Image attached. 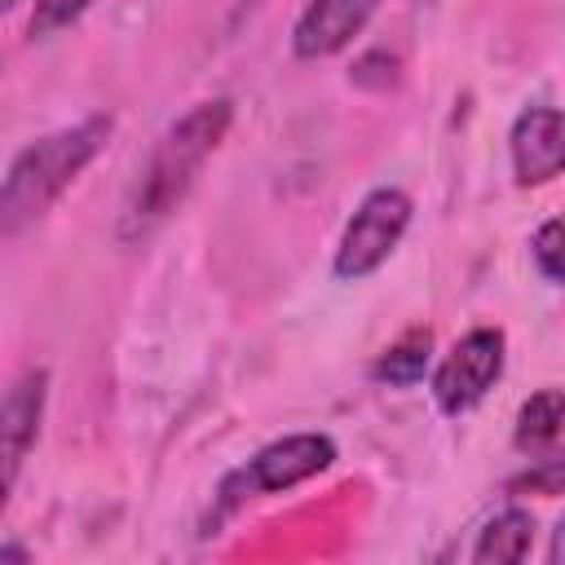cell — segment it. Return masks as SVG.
Returning a JSON list of instances; mask_svg holds the SVG:
<instances>
[{
    "mask_svg": "<svg viewBox=\"0 0 565 565\" xmlns=\"http://www.w3.org/2000/svg\"><path fill=\"white\" fill-rule=\"evenodd\" d=\"M530 256H534V269L547 278V282H565V212L543 221L530 238Z\"/></svg>",
    "mask_w": 565,
    "mask_h": 565,
    "instance_id": "7c38bea8",
    "label": "cell"
},
{
    "mask_svg": "<svg viewBox=\"0 0 565 565\" xmlns=\"http://www.w3.org/2000/svg\"><path fill=\"white\" fill-rule=\"evenodd\" d=\"M110 128H115L110 115H88L71 128H57V132L31 141L26 150H18L4 172V185H0V230L18 234L22 225L40 221L75 185V177L106 150Z\"/></svg>",
    "mask_w": 565,
    "mask_h": 565,
    "instance_id": "7a4b0ae2",
    "label": "cell"
},
{
    "mask_svg": "<svg viewBox=\"0 0 565 565\" xmlns=\"http://www.w3.org/2000/svg\"><path fill=\"white\" fill-rule=\"evenodd\" d=\"M508 494H543V499L565 494V450H552V455L534 459L521 477L508 481Z\"/></svg>",
    "mask_w": 565,
    "mask_h": 565,
    "instance_id": "4fadbf2b",
    "label": "cell"
},
{
    "mask_svg": "<svg viewBox=\"0 0 565 565\" xmlns=\"http://www.w3.org/2000/svg\"><path fill=\"white\" fill-rule=\"evenodd\" d=\"M93 0H35V13H31V40H44V35H53V31H62V26H71L75 18H84V9H88Z\"/></svg>",
    "mask_w": 565,
    "mask_h": 565,
    "instance_id": "5bb4252c",
    "label": "cell"
},
{
    "mask_svg": "<svg viewBox=\"0 0 565 565\" xmlns=\"http://www.w3.org/2000/svg\"><path fill=\"white\" fill-rule=\"evenodd\" d=\"M508 340L499 327H472L433 371V402L441 415H463L481 406V397L499 384L503 375V353Z\"/></svg>",
    "mask_w": 565,
    "mask_h": 565,
    "instance_id": "5b68a950",
    "label": "cell"
},
{
    "mask_svg": "<svg viewBox=\"0 0 565 565\" xmlns=\"http://www.w3.org/2000/svg\"><path fill=\"white\" fill-rule=\"evenodd\" d=\"M44 397H49V371L31 366L22 371L9 393H4V415H0V437H4V490L18 486V468L26 459V450L40 437V419H44Z\"/></svg>",
    "mask_w": 565,
    "mask_h": 565,
    "instance_id": "ba28073f",
    "label": "cell"
},
{
    "mask_svg": "<svg viewBox=\"0 0 565 565\" xmlns=\"http://www.w3.org/2000/svg\"><path fill=\"white\" fill-rule=\"evenodd\" d=\"M0 561H26V552L22 547H0Z\"/></svg>",
    "mask_w": 565,
    "mask_h": 565,
    "instance_id": "2e32d148",
    "label": "cell"
},
{
    "mask_svg": "<svg viewBox=\"0 0 565 565\" xmlns=\"http://www.w3.org/2000/svg\"><path fill=\"white\" fill-rule=\"evenodd\" d=\"M230 124H234V102L207 97V102H194L181 119H172L163 128V137L150 146L141 172H137V185L128 194V207L119 221L124 238H146L185 203L190 185L199 181L212 150L225 141Z\"/></svg>",
    "mask_w": 565,
    "mask_h": 565,
    "instance_id": "6da1fadb",
    "label": "cell"
},
{
    "mask_svg": "<svg viewBox=\"0 0 565 565\" xmlns=\"http://www.w3.org/2000/svg\"><path fill=\"white\" fill-rule=\"evenodd\" d=\"M530 547H534V516L525 512V508H503V512H494L486 525H481V534H477V543H472V561H494V565H516V561H525L530 556Z\"/></svg>",
    "mask_w": 565,
    "mask_h": 565,
    "instance_id": "9c48e42d",
    "label": "cell"
},
{
    "mask_svg": "<svg viewBox=\"0 0 565 565\" xmlns=\"http://www.w3.org/2000/svg\"><path fill=\"white\" fill-rule=\"evenodd\" d=\"M428 353H433V331H428V327H411L397 344H388V349L375 358L371 375H375L380 384L411 388V384L424 380V371H428Z\"/></svg>",
    "mask_w": 565,
    "mask_h": 565,
    "instance_id": "8fae6325",
    "label": "cell"
},
{
    "mask_svg": "<svg viewBox=\"0 0 565 565\" xmlns=\"http://www.w3.org/2000/svg\"><path fill=\"white\" fill-rule=\"evenodd\" d=\"M375 9L380 0H309L291 26V53L305 62H318L349 49L366 31Z\"/></svg>",
    "mask_w": 565,
    "mask_h": 565,
    "instance_id": "52a82bcc",
    "label": "cell"
},
{
    "mask_svg": "<svg viewBox=\"0 0 565 565\" xmlns=\"http://www.w3.org/2000/svg\"><path fill=\"white\" fill-rule=\"evenodd\" d=\"M0 4H4V9H18V4H22V0H0Z\"/></svg>",
    "mask_w": 565,
    "mask_h": 565,
    "instance_id": "e0dca14e",
    "label": "cell"
},
{
    "mask_svg": "<svg viewBox=\"0 0 565 565\" xmlns=\"http://www.w3.org/2000/svg\"><path fill=\"white\" fill-rule=\"evenodd\" d=\"M331 463H335V441L327 433H291V437H278V441L260 446L238 472H230L221 481V516L234 512L243 499L291 490V486L327 472Z\"/></svg>",
    "mask_w": 565,
    "mask_h": 565,
    "instance_id": "3957f363",
    "label": "cell"
},
{
    "mask_svg": "<svg viewBox=\"0 0 565 565\" xmlns=\"http://www.w3.org/2000/svg\"><path fill=\"white\" fill-rule=\"evenodd\" d=\"M547 556L552 561H565V516L556 521V530H552V543H547Z\"/></svg>",
    "mask_w": 565,
    "mask_h": 565,
    "instance_id": "9a60e30c",
    "label": "cell"
},
{
    "mask_svg": "<svg viewBox=\"0 0 565 565\" xmlns=\"http://www.w3.org/2000/svg\"><path fill=\"white\" fill-rule=\"evenodd\" d=\"M406 225H411V199L397 185H375L353 207V216L335 243V260H331L335 278L358 282V278L375 274L393 256V247L402 243Z\"/></svg>",
    "mask_w": 565,
    "mask_h": 565,
    "instance_id": "277c9868",
    "label": "cell"
},
{
    "mask_svg": "<svg viewBox=\"0 0 565 565\" xmlns=\"http://www.w3.org/2000/svg\"><path fill=\"white\" fill-rule=\"evenodd\" d=\"M565 433V388H539L521 402L512 446L516 450H543Z\"/></svg>",
    "mask_w": 565,
    "mask_h": 565,
    "instance_id": "30bf717a",
    "label": "cell"
},
{
    "mask_svg": "<svg viewBox=\"0 0 565 565\" xmlns=\"http://www.w3.org/2000/svg\"><path fill=\"white\" fill-rule=\"evenodd\" d=\"M512 177L516 185H547L565 172V110L561 106H530L516 115L508 132Z\"/></svg>",
    "mask_w": 565,
    "mask_h": 565,
    "instance_id": "8992f818",
    "label": "cell"
}]
</instances>
